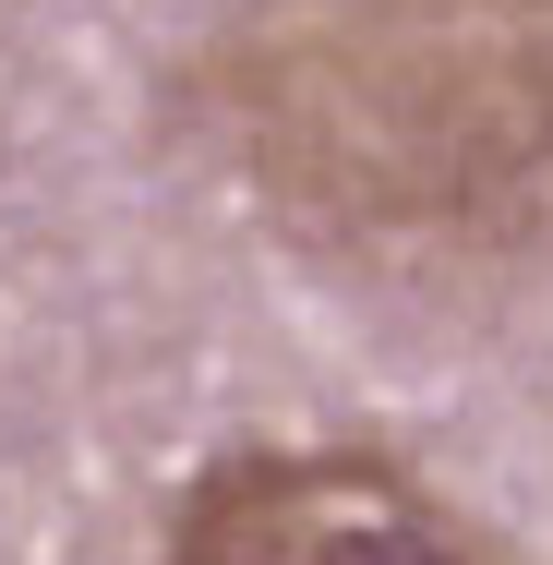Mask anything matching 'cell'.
<instances>
[{
  "label": "cell",
  "mask_w": 553,
  "mask_h": 565,
  "mask_svg": "<svg viewBox=\"0 0 553 565\" xmlns=\"http://www.w3.org/2000/svg\"><path fill=\"white\" fill-rule=\"evenodd\" d=\"M289 565H469V554L422 518H326V530H301Z\"/></svg>",
  "instance_id": "cell-1"
}]
</instances>
